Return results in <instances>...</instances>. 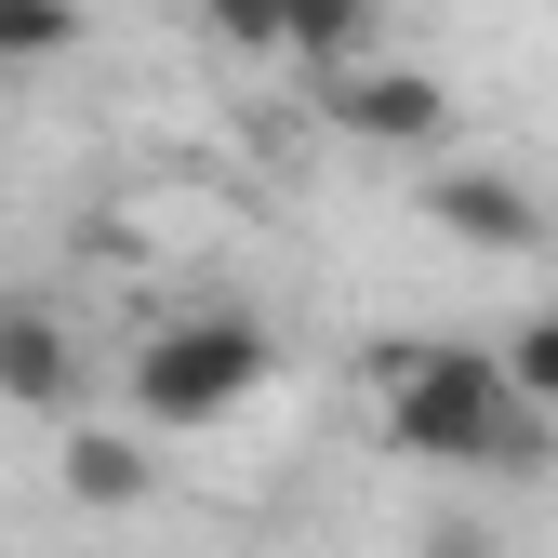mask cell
I'll list each match as a JSON object with an SVG mask.
<instances>
[{
	"instance_id": "cell-1",
	"label": "cell",
	"mask_w": 558,
	"mask_h": 558,
	"mask_svg": "<svg viewBox=\"0 0 558 558\" xmlns=\"http://www.w3.org/2000/svg\"><path fill=\"white\" fill-rule=\"evenodd\" d=\"M373 412H386V452L452 478H532L558 452V426L493 373V345H373Z\"/></svg>"
},
{
	"instance_id": "cell-2",
	"label": "cell",
	"mask_w": 558,
	"mask_h": 558,
	"mask_svg": "<svg viewBox=\"0 0 558 558\" xmlns=\"http://www.w3.org/2000/svg\"><path fill=\"white\" fill-rule=\"evenodd\" d=\"M253 386H279V332L240 319V306H186V319H160L133 345V439H199Z\"/></svg>"
},
{
	"instance_id": "cell-3",
	"label": "cell",
	"mask_w": 558,
	"mask_h": 558,
	"mask_svg": "<svg viewBox=\"0 0 558 558\" xmlns=\"http://www.w3.org/2000/svg\"><path fill=\"white\" fill-rule=\"evenodd\" d=\"M319 120L332 133H360V147H399V160H426V147H452V94L426 81V66H386V53H360V66H319Z\"/></svg>"
},
{
	"instance_id": "cell-4",
	"label": "cell",
	"mask_w": 558,
	"mask_h": 558,
	"mask_svg": "<svg viewBox=\"0 0 558 558\" xmlns=\"http://www.w3.org/2000/svg\"><path fill=\"white\" fill-rule=\"evenodd\" d=\"M412 199H426V227L465 240V253H545V199L519 173H493V160H452V173H426Z\"/></svg>"
},
{
	"instance_id": "cell-5",
	"label": "cell",
	"mask_w": 558,
	"mask_h": 558,
	"mask_svg": "<svg viewBox=\"0 0 558 558\" xmlns=\"http://www.w3.org/2000/svg\"><path fill=\"white\" fill-rule=\"evenodd\" d=\"M66 399H81V332H66L40 293H0V412L66 426Z\"/></svg>"
},
{
	"instance_id": "cell-6",
	"label": "cell",
	"mask_w": 558,
	"mask_h": 558,
	"mask_svg": "<svg viewBox=\"0 0 558 558\" xmlns=\"http://www.w3.org/2000/svg\"><path fill=\"white\" fill-rule=\"evenodd\" d=\"M147 493H160V465H147V439H133V426H66V506L133 519Z\"/></svg>"
},
{
	"instance_id": "cell-7",
	"label": "cell",
	"mask_w": 558,
	"mask_h": 558,
	"mask_svg": "<svg viewBox=\"0 0 558 558\" xmlns=\"http://www.w3.org/2000/svg\"><path fill=\"white\" fill-rule=\"evenodd\" d=\"M493 373H506V386L545 412V426H558V306H545V319H519V332L493 345Z\"/></svg>"
},
{
	"instance_id": "cell-8",
	"label": "cell",
	"mask_w": 558,
	"mask_h": 558,
	"mask_svg": "<svg viewBox=\"0 0 558 558\" xmlns=\"http://www.w3.org/2000/svg\"><path fill=\"white\" fill-rule=\"evenodd\" d=\"M66 40H81V0H0V81L40 66V53H66Z\"/></svg>"
},
{
	"instance_id": "cell-9",
	"label": "cell",
	"mask_w": 558,
	"mask_h": 558,
	"mask_svg": "<svg viewBox=\"0 0 558 558\" xmlns=\"http://www.w3.org/2000/svg\"><path fill=\"white\" fill-rule=\"evenodd\" d=\"M293 14H306V0H199V27L240 40V53H293Z\"/></svg>"
},
{
	"instance_id": "cell-10",
	"label": "cell",
	"mask_w": 558,
	"mask_h": 558,
	"mask_svg": "<svg viewBox=\"0 0 558 558\" xmlns=\"http://www.w3.org/2000/svg\"><path fill=\"white\" fill-rule=\"evenodd\" d=\"M412 558H506V532L478 519V506H439V519H426V545H412Z\"/></svg>"
},
{
	"instance_id": "cell-11",
	"label": "cell",
	"mask_w": 558,
	"mask_h": 558,
	"mask_svg": "<svg viewBox=\"0 0 558 558\" xmlns=\"http://www.w3.org/2000/svg\"><path fill=\"white\" fill-rule=\"evenodd\" d=\"M360 14H386V0H360Z\"/></svg>"
}]
</instances>
